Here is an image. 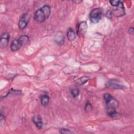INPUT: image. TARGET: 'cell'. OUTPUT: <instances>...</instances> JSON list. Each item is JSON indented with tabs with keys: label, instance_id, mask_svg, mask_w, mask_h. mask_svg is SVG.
I'll list each match as a JSON object with an SVG mask.
<instances>
[{
	"label": "cell",
	"instance_id": "cell-17",
	"mask_svg": "<svg viewBox=\"0 0 134 134\" xmlns=\"http://www.w3.org/2000/svg\"><path fill=\"white\" fill-rule=\"evenodd\" d=\"M121 2L122 1H119V0H112V1H110L109 3L111 6H113V7H116L118 6Z\"/></svg>",
	"mask_w": 134,
	"mask_h": 134
},
{
	"label": "cell",
	"instance_id": "cell-1",
	"mask_svg": "<svg viewBox=\"0 0 134 134\" xmlns=\"http://www.w3.org/2000/svg\"><path fill=\"white\" fill-rule=\"evenodd\" d=\"M104 99L106 105V113L108 116L112 118H117L119 117V113L116 111L118 106V101L110 94L105 93Z\"/></svg>",
	"mask_w": 134,
	"mask_h": 134
},
{
	"label": "cell",
	"instance_id": "cell-16",
	"mask_svg": "<svg viewBox=\"0 0 134 134\" xmlns=\"http://www.w3.org/2000/svg\"><path fill=\"white\" fill-rule=\"evenodd\" d=\"M93 109V106L89 102H87V103L86 104L85 106V110L86 112L88 113L90 112L91 111H92Z\"/></svg>",
	"mask_w": 134,
	"mask_h": 134
},
{
	"label": "cell",
	"instance_id": "cell-15",
	"mask_svg": "<svg viewBox=\"0 0 134 134\" xmlns=\"http://www.w3.org/2000/svg\"><path fill=\"white\" fill-rule=\"evenodd\" d=\"M79 93H80V91L77 88H72L71 90V94H72L73 97L74 98L78 96V95H79Z\"/></svg>",
	"mask_w": 134,
	"mask_h": 134
},
{
	"label": "cell",
	"instance_id": "cell-11",
	"mask_svg": "<svg viewBox=\"0 0 134 134\" xmlns=\"http://www.w3.org/2000/svg\"><path fill=\"white\" fill-rule=\"evenodd\" d=\"M55 41L59 45H62L64 41V38L63 33L61 31L58 32L54 38Z\"/></svg>",
	"mask_w": 134,
	"mask_h": 134
},
{
	"label": "cell",
	"instance_id": "cell-8",
	"mask_svg": "<svg viewBox=\"0 0 134 134\" xmlns=\"http://www.w3.org/2000/svg\"><path fill=\"white\" fill-rule=\"evenodd\" d=\"M125 8L122 3V2H121L118 6L116 7H114L112 13L114 14V16L116 17H121L123 15H125Z\"/></svg>",
	"mask_w": 134,
	"mask_h": 134
},
{
	"label": "cell",
	"instance_id": "cell-2",
	"mask_svg": "<svg viewBox=\"0 0 134 134\" xmlns=\"http://www.w3.org/2000/svg\"><path fill=\"white\" fill-rule=\"evenodd\" d=\"M50 14V7L48 5H45L35 12L34 19L37 23H42L49 18Z\"/></svg>",
	"mask_w": 134,
	"mask_h": 134
},
{
	"label": "cell",
	"instance_id": "cell-10",
	"mask_svg": "<svg viewBox=\"0 0 134 134\" xmlns=\"http://www.w3.org/2000/svg\"><path fill=\"white\" fill-rule=\"evenodd\" d=\"M32 120L33 122L35 125L36 127L38 129H40L42 128V125H43V122L42 121V119L40 116H34L32 118Z\"/></svg>",
	"mask_w": 134,
	"mask_h": 134
},
{
	"label": "cell",
	"instance_id": "cell-12",
	"mask_svg": "<svg viewBox=\"0 0 134 134\" xmlns=\"http://www.w3.org/2000/svg\"><path fill=\"white\" fill-rule=\"evenodd\" d=\"M66 36L68 40L70 41L74 40L76 38V34L72 28H69L66 32Z\"/></svg>",
	"mask_w": 134,
	"mask_h": 134
},
{
	"label": "cell",
	"instance_id": "cell-4",
	"mask_svg": "<svg viewBox=\"0 0 134 134\" xmlns=\"http://www.w3.org/2000/svg\"><path fill=\"white\" fill-rule=\"evenodd\" d=\"M102 9L100 7L95 8L90 12V19L93 23H97L100 20L102 16Z\"/></svg>",
	"mask_w": 134,
	"mask_h": 134
},
{
	"label": "cell",
	"instance_id": "cell-13",
	"mask_svg": "<svg viewBox=\"0 0 134 134\" xmlns=\"http://www.w3.org/2000/svg\"><path fill=\"white\" fill-rule=\"evenodd\" d=\"M41 104L43 107H46L49 105L50 102V98L48 95L44 94L42 95L40 98Z\"/></svg>",
	"mask_w": 134,
	"mask_h": 134
},
{
	"label": "cell",
	"instance_id": "cell-14",
	"mask_svg": "<svg viewBox=\"0 0 134 134\" xmlns=\"http://www.w3.org/2000/svg\"><path fill=\"white\" fill-rule=\"evenodd\" d=\"M90 80V77L87 76H84L75 81V84L78 85H82L84 84Z\"/></svg>",
	"mask_w": 134,
	"mask_h": 134
},
{
	"label": "cell",
	"instance_id": "cell-20",
	"mask_svg": "<svg viewBox=\"0 0 134 134\" xmlns=\"http://www.w3.org/2000/svg\"><path fill=\"white\" fill-rule=\"evenodd\" d=\"M82 2V1H80V0H75V1H73L72 2H73L74 3L76 4H78L81 3Z\"/></svg>",
	"mask_w": 134,
	"mask_h": 134
},
{
	"label": "cell",
	"instance_id": "cell-19",
	"mask_svg": "<svg viewBox=\"0 0 134 134\" xmlns=\"http://www.w3.org/2000/svg\"><path fill=\"white\" fill-rule=\"evenodd\" d=\"M133 31H134V29L133 27H131L129 29V32L130 34H133Z\"/></svg>",
	"mask_w": 134,
	"mask_h": 134
},
{
	"label": "cell",
	"instance_id": "cell-5",
	"mask_svg": "<svg viewBox=\"0 0 134 134\" xmlns=\"http://www.w3.org/2000/svg\"><path fill=\"white\" fill-rule=\"evenodd\" d=\"M106 86L110 89H122L124 88L125 86L119 81L116 79L109 80L106 84Z\"/></svg>",
	"mask_w": 134,
	"mask_h": 134
},
{
	"label": "cell",
	"instance_id": "cell-6",
	"mask_svg": "<svg viewBox=\"0 0 134 134\" xmlns=\"http://www.w3.org/2000/svg\"><path fill=\"white\" fill-rule=\"evenodd\" d=\"M30 20V15L28 13L24 14L20 18L18 21V27L20 30H24L28 25Z\"/></svg>",
	"mask_w": 134,
	"mask_h": 134
},
{
	"label": "cell",
	"instance_id": "cell-9",
	"mask_svg": "<svg viewBox=\"0 0 134 134\" xmlns=\"http://www.w3.org/2000/svg\"><path fill=\"white\" fill-rule=\"evenodd\" d=\"M9 40V35L8 32H4L3 34L0 38V47L2 48L6 47Z\"/></svg>",
	"mask_w": 134,
	"mask_h": 134
},
{
	"label": "cell",
	"instance_id": "cell-18",
	"mask_svg": "<svg viewBox=\"0 0 134 134\" xmlns=\"http://www.w3.org/2000/svg\"><path fill=\"white\" fill-rule=\"evenodd\" d=\"M60 132L61 133H73L71 131L68 129L65 128H62L60 130Z\"/></svg>",
	"mask_w": 134,
	"mask_h": 134
},
{
	"label": "cell",
	"instance_id": "cell-3",
	"mask_svg": "<svg viewBox=\"0 0 134 134\" xmlns=\"http://www.w3.org/2000/svg\"><path fill=\"white\" fill-rule=\"evenodd\" d=\"M29 41V38L27 35H22L17 39L14 40L10 44V49L12 51H18L23 45L27 43Z\"/></svg>",
	"mask_w": 134,
	"mask_h": 134
},
{
	"label": "cell",
	"instance_id": "cell-7",
	"mask_svg": "<svg viewBox=\"0 0 134 134\" xmlns=\"http://www.w3.org/2000/svg\"><path fill=\"white\" fill-rule=\"evenodd\" d=\"M87 29V25L86 21L81 22L77 26L76 34L80 37H83L86 34Z\"/></svg>",
	"mask_w": 134,
	"mask_h": 134
}]
</instances>
